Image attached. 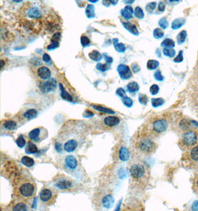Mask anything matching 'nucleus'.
<instances>
[{
  "label": "nucleus",
  "mask_w": 198,
  "mask_h": 211,
  "mask_svg": "<svg viewBox=\"0 0 198 211\" xmlns=\"http://www.w3.org/2000/svg\"><path fill=\"white\" fill-rule=\"evenodd\" d=\"M88 134L86 123L69 120L60 128L55 140V149L59 153H73L85 142Z\"/></svg>",
  "instance_id": "f257e3e1"
},
{
  "label": "nucleus",
  "mask_w": 198,
  "mask_h": 211,
  "mask_svg": "<svg viewBox=\"0 0 198 211\" xmlns=\"http://www.w3.org/2000/svg\"><path fill=\"white\" fill-rule=\"evenodd\" d=\"M36 193V184L31 176H20L14 184L13 194L17 199L29 202L34 198Z\"/></svg>",
  "instance_id": "f03ea898"
},
{
  "label": "nucleus",
  "mask_w": 198,
  "mask_h": 211,
  "mask_svg": "<svg viewBox=\"0 0 198 211\" xmlns=\"http://www.w3.org/2000/svg\"><path fill=\"white\" fill-rule=\"evenodd\" d=\"M129 172L135 183L143 187L147 185L150 179V169L146 162L137 160L131 164Z\"/></svg>",
  "instance_id": "7ed1b4c3"
},
{
  "label": "nucleus",
  "mask_w": 198,
  "mask_h": 211,
  "mask_svg": "<svg viewBox=\"0 0 198 211\" xmlns=\"http://www.w3.org/2000/svg\"><path fill=\"white\" fill-rule=\"evenodd\" d=\"M134 148L137 153L143 156L152 155L156 152L157 144L152 139L151 136H138L134 142Z\"/></svg>",
  "instance_id": "20e7f679"
},
{
  "label": "nucleus",
  "mask_w": 198,
  "mask_h": 211,
  "mask_svg": "<svg viewBox=\"0 0 198 211\" xmlns=\"http://www.w3.org/2000/svg\"><path fill=\"white\" fill-rule=\"evenodd\" d=\"M179 145L180 148L185 151L198 145V130L192 127L182 130L180 136Z\"/></svg>",
  "instance_id": "39448f33"
},
{
  "label": "nucleus",
  "mask_w": 198,
  "mask_h": 211,
  "mask_svg": "<svg viewBox=\"0 0 198 211\" xmlns=\"http://www.w3.org/2000/svg\"><path fill=\"white\" fill-rule=\"evenodd\" d=\"M182 162L185 168L198 171V145L185 150Z\"/></svg>",
  "instance_id": "423d86ee"
},
{
  "label": "nucleus",
  "mask_w": 198,
  "mask_h": 211,
  "mask_svg": "<svg viewBox=\"0 0 198 211\" xmlns=\"http://www.w3.org/2000/svg\"><path fill=\"white\" fill-rule=\"evenodd\" d=\"M54 186L59 190H72L77 189V184L73 179L64 174H58L54 177Z\"/></svg>",
  "instance_id": "0eeeda50"
},
{
  "label": "nucleus",
  "mask_w": 198,
  "mask_h": 211,
  "mask_svg": "<svg viewBox=\"0 0 198 211\" xmlns=\"http://www.w3.org/2000/svg\"><path fill=\"white\" fill-rule=\"evenodd\" d=\"M57 197V193L51 188H44L40 193V198L43 204L51 205L54 203Z\"/></svg>",
  "instance_id": "6e6552de"
},
{
  "label": "nucleus",
  "mask_w": 198,
  "mask_h": 211,
  "mask_svg": "<svg viewBox=\"0 0 198 211\" xmlns=\"http://www.w3.org/2000/svg\"><path fill=\"white\" fill-rule=\"evenodd\" d=\"M48 136V131L45 127H39L30 131L28 134V137L31 141L35 142H41L46 139Z\"/></svg>",
  "instance_id": "1a4fd4ad"
},
{
  "label": "nucleus",
  "mask_w": 198,
  "mask_h": 211,
  "mask_svg": "<svg viewBox=\"0 0 198 211\" xmlns=\"http://www.w3.org/2000/svg\"><path fill=\"white\" fill-rule=\"evenodd\" d=\"M168 128V122L165 119H157L151 124V134L159 135L166 132Z\"/></svg>",
  "instance_id": "9d476101"
},
{
  "label": "nucleus",
  "mask_w": 198,
  "mask_h": 211,
  "mask_svg": "<svg viewBox=\"0 0 198 211\" xmlns=\"http://www.w3.org/2000/svg\"><path fill=\"white\" fill-rule=\"evenodd\" d=\"M63 166H64V170L67 173L73 174L74 172L77 170L79 165L77 159L74 156L68 155L66 156L63 160Z\"/></svg>",
  "instance_id": "9b49d317"
},
{
  "label": "nucleus",
  "mask_w": 198,
  "mask_h": 211,
  "mask_svg": "<svg viewBox=\"0 0 198 211\" xmlns=\"http://www.w3.org/2000/svg\"><path fill=\"white\" fill-rule=\"evenodd\" d=\"M39 88L43 93H50L51 91H54L56 88V81L55 79H51L46 80L45 81H42L39 85Z\"/></svg>",
  "instance_id": "f8f14e48"
},
{
  "label": "nucleus",
  "mask_w": 198,
  "mask_h": 211,
  "mask_svg": "<svg viewBox=\"0 0 198 211\" xmlns=\"http://www.w3.org/2000/svg\"><path fill=\"white\" fill-rule=\"evenodd\" d=\"M117 71L121 79H124V80L130 79L132 77L131 70L128 65H120L117 67Z\"/></svg>",
  "instance_id": "ddd939ff"
},
{
  "label": "nucleus",
  "mask_w": 198,
  "mask_h": 211,
  "mask_svg": "<svg viewBox=\"0 0 198 211\" xmlns=\"http://www.w3.org/2000/svg\"><path fill=\"white\" fill-rule=\"evenodd\" d=\"M37 76L42 80H48L51 77V72L48 67L42 66L37 70Z\"/></svg>",
  "instance_id": "4468645a"
},
{
  "label": "nucleus",
  "mask_w": 198,
  "mask_h": 211,
  "mask_svg": "<svg viewBox=\"0 0 198 211\" xmlns=\"http://www.w3.org/2000/svg\"><path fill=\"white\" fill-rule=\"evenodd\" d=\"M120 122V119L119 117L116 116H107L104 119V124L107 126V127H115L117 125H119Z\"/></svg>",
  "instance_id": "2eb2a0df"
},
{
  "label": "nucleus",
  "mask_w": 198,
  "mask_h": 211,
  "mask_svg": "<svg viewBox=\"0 0 198 211\" xmlns=\"http://www.w3.org/2000/svg\"><path fill=\"white\" fill-rule=\"evenodd\" d=\"M28 202L22 201V200L18 199V201L16 202L15 204L12 206L11 210L14 211H25L28 210Z\"/></svg>",
  "instance_id": "dca6fc26"
},
{
  "label": "nucleus",
  "mask_w": 198,
  "mask_h": 211,
  "mask_svg": "<svg viewBox=\"0 0 198 211\" xmlns=\"http://www.w3.org/2000/svg\"><path fill=\"white\" fill-rule=\"evenodd\" d=\"M114 198L110 194L105 195L102 198V205L105 208H111V207L114 205Z\"/></svg>",
  "instance_id": "f3484780"
},
{
  "label": "nucleus",
  "mask_w": 198,
  "mask_h": 211,
  "mask_svg": "<svg viewBox=\"0 0 198 211\" xmlns=\"http://www.w3.org/2000/svg\"><path fill=\"white\" fill-rule=\"evenodd\" d=\"M119 158L123 162H126L130 158V153L128 148L125 147H121L119 150Z\"/></svg>",
  "instance_id": "a211bd4d"
},
{
  "label": "nucleus",
  "mask_w": 198,
  "mask_h": 211,
  "mask_svg": "<svg viewBox=\"0 0 198 211\" xmlns=\"http://www.w3.org/2000/svg\"><path fill=\"white\" fill-rule=\"evenodd\" d=\"M2 127L7 130H14L17 128V123L14 120H7L2 123Z\"/></svg>",
  "instance_id": "6ab92c4d"
},
{
  "label": "nucleus",
  "mask_w": 198,
  "mask_h": 211,
  "mask_svg": "<svg viewBox=\"0 0 198 211\" xmlns=\"http://www.w3.org/2000/svg\"><path fill=\"white\" fill-rule=\"evenodd\" d=\"M38 115V112L35 109H29L27 111H25L22 115V118L26 120H31L33 119L36 118Z\"/></svg>",
  "instance_id": "aec40b11"
},
{
  "label": "nucleus",
  "mask_w": 198,
  "mask_h": 211,
  "mask_svg": "<svg viewBox=\"0 0 198 211\" xmlns=\"http://www.w3.org/2000/svg\"><path fill=\"white\" fill-rule=\"evenodd\" d=\"M123 25L125 29L128 30V31L130 32V33H131L132 34L135 35V36H137V35L139 34L138 30H137V27H136L135 25H134L133 24H131V23L123 22Z\"/></svg>",
  "instance_id": "412c9836"
},
{
  "label": "nucleus",
  "mask_w": 198,
  "mask_h": 211,
  "mask_svg": "<svg viewBox=\"0 0 198 211\" xmlns=\"http://www.w3.org/2000/svg\"><path fill=\"white\" fill-rule=\"evenodd\" d=\"M133 8L131 6H126L124 9L121 10V14L125 19H130L132 18V14H133Z\"/></svg>",
  "instance_id": "4be33fe9"
},
{
  "label": "nucleus",
  "mask_w": 198,
  "mask_h": 211,
  "mask_svg": "<svg viewBox=\"0 0 198 211\" xmlns=\"http://www.w3.org/2000/svg\"><path fill=\"white\" fill-rule=\"evenodd\" d=\"M25 152L28 154H34L38 152V148L34 143L29 142L25 148Z\"/></svg>",
  "instance_id": "5701e85b"
},
{
  "label": "nucleus",
  "mask_w": 198,
  "mask_h": 211,
  "mask_svg": "<svg viewBox=\"0 0 198 211\" xmlns=\"http://www.w3.org/2000/svg\"><path fill=\"white\" fill-rule=\"evenodd\" d=\"M91 107H93L94 109H96L97 111H100V112L104 113H109V114H114V113H115V112H114V111H112L111 109L103 107V106L97 105V104H91Z\"/></svg>",
  "instance_id": "b1692460"
},
{
  "label": "nucleus",
  "mask_w": 198,
  "mask_h": 211,
  "mask_svg": "<svg viewBox=\"0 0 198 211\" xmlns=\"http://www.w3.org/2000/svg\"><path fill=\"white\" fill-rule=\"evenodd\" d=\"M28 16H29L31 18H34V19H39L42 17L41 11L36 8H33L31 9H30L28 11Z\"/></svg>",
  "instance_id": "393cba45"
},
{
  "label": "nucleus",
  "mask_w": 198,
  "mask_h": 211,
  "mask_svg": "<svg viewBox=\"0 0 198 211\" xmlns=\"http://www.w3.org/2000/svg\"><path fill=\"white\" fill-rule=\"evenodd\" d=\"M59 88L61 90V96L64 100L68 101V102H72L73 101V98H72L71 95H70L68 92L66 91L63 88V85L59 84Z\"/></svg>",
  "instance_id": "a878e982"
},
{
  "label": "nucleus",
  "mask_w": 198,
  "mask_h": 211,
  "mask_svg": "<svg viewBox=\"0 0 198 211\" xmlns=\"http://www.w3.org/2000/svg\"><path fill=\"white\" fill-rule=\"evenodd\" d=\"M21 162L23 165L28 167V168H31L34 164V160L32 158H30L28 156H23L21 159Z\"/></svg>",
  "instance_id": "bb28decb"
},
{
  "label": "nucleus",
  "mask_w": 198,
  "mask_h": 211,
  "mask_svg": "<svg viewBox=\"0 0 198 211\" xmlns=\"http://www.w3.org/2000/svg\"><path fill=\"white\" fill-rule=\"evenodd\" d=\"M127 89H128L129 93H135L138 91L139 89V85L136 81H131L127 85Z\"/></svg>",
  "instance_id": "cd10ccee"
},
{
  "label": "nucleus",
  "mask_w": 198,
  "mask_h": 211,
  "mask_svg": "<svg viewBox=\"0 0 198 211\" xmlns=\"http://www.w3.org/2000/svg\"><path fill=\"white\" fill-rule=\"evenodd\" d=\"M86 14L88 18L92 19L95 17V9L94 7L92 5H88L86 8Z\"/></svg>",
  "instance_id": "c85d7f7f"
},
{
  "label": "nucleus",
  "mask_w": 198,
  "mask_h": 211,
  "mask_svg": "<svg viewBox=\"0 0 198 211\" xmlns=\"http://www.w3.org/2000/svg\"><path fill=\"white\" fill-rule=\"evenodd\" d=\"M185 22V20L184 19H177L172 22L171 28H172V29H174V30L178 29V28H181L182 26L184 24Z\"/></svg>",
  "instance_id": "c756f323"
},
{
  "label": "nucleus",
  "mask_w": 198,
  "mask_h": 211,
  "mask_svg": "<svg viewBox=\"0 0 198 211\" xmlns=\"http://www.w3.org/2000/svg\"><path fill=\"white\" fill-rule=\"evenodd\" d=\"M118 40L117 39H114V47H115L116 51L119 53H123L125 51V46L124 44L123 43H119L117 42Z\"/></svg>",
  "instance_id": "7c9ffc66"
},
{
  "label": "nucleus",
  "mask_w": 198,
  "mask_h": 211,
  "mask_svg": "<svg viewBox=\"0 0 198 211\" xmlns=\"http://www.w3.org/2000/svg\"><path fill=\"white\" fill-rule=\"evenodd\" d=\"M89 57L93 60V61L98 62L102 59V55L100 53L97 51H93L89 54Z\"/></svg>",
  "instance_id": "2f4dec72"
},
{
  "label": "nucleus",
  "mask_w": 198,
  "mask_h": 211,
  "mask_svg": "<svg viewBox=\"0 0 198 211\" xmlns=\"http://www.w3.org/2000/svg\"><path fill=\"white\" fill-rule=\"evenodd\" d=\"M192 189L194 193L198 196V171L194 176L192 181Z\"/></svg>",
  "instance_id": "473e14b6"
},
{
  "label": "nucleus",
  "mask_w": 198,
  "mask_h": 211,
  "mask_svg": "<svg viewBox=\"0 0 198 211\" xmlns=\"http://www.w3.org/2000/svg\"><path fill=\"white\" fill-rule=\"evenodd\" d=\"M159 66V62L157 60H149L147 62V68L149 70H155Z\"/></svg>",
  "instance_id": "72a5a7b5"
},
{
  "label": "nucleus",
  "mask_w": 198,
  "mask_h": 211,
  "mask_svg": "<svg viewBox=\"0 0 198 211\" xmlns=\"http://www.w3.org/2000/svg\"><path fill=\"white\" fill-rule=\"evenodd\" d=\"M163 54L169 57H173L175 55V51L172 47H165L163 49Z\"/></svg>",
  "instance_id": "f704fd0d"
},
{
  "label": "nucleus",
  "mask_w": 198,
  "mask_h": 211,
  "mask_svg": "<svg viewBox=\"0 0 198 211\" xmlns=\"http://www.w3.org/2000/svg\"><path fill=\"white\" fill-rule=\"evenodd\" d=\"M161 45L165 47H174L175 44L174 41L171 40V39H166V40L162 42Z\"/></svg>",
  "instance_id": "c9c22d12"
},
{
  "label": "nucleus",
  "mask_w": 198,
  "mask_h": 211,
  "mask_svg": "<svg viewBox=\"0 0 198 211\" xmlns=\"http://www.w3.org/2000/svg\"><path fill=\"white\" fill-rule=\"evenodd\" d=\"M16 143H17V145H18L19 148H23V147L26 144L25 139V138L23 137V136L20 135V136H19V137L17 138V139L16 140Z\"/></svg>",
  "instance_id": "e433bc0d"
},
{
  "label": "nucleus",
  "mask_w": 198,
  "mask_h": 211,
  "mask_svg": "<svg viewBox=\"0 0 198 211\" xmlns=\"http://www.w3.org/2000/svg\"><path fill=\"white\" fill-rule=\"evenodd\" d=\"M164 103V100L161 98H156V99H151V104L153 105V107H157L159 106L162 105Z\"/></svg>",
  "instance_id": "4c0bfd02"
},
{
  "label": "nucleus",
  "mask_w": 198,
  "mask_h": 211,
  "mask_svg": "<svg viewBox=\"0 0 198 211\" xmlns=\"http://www.w3.org/2000/svg\"><path fill=\"white\" fill-rule=\"evenodd\" d=\"M109 68H110V65H109V63H107V64L98 63L97 65V69L100 70V71L105 72L107 70H109Z\"/></svg>",
  "instance_id": "58836bf2"
},
{
  "label": "nucleus",
  "mask_w": 198,
  "mask_h": 211,
  "mask_svg": "<svg viewBox=\"0 0 198 211\" xmlns=\"http://www.w3.org/2000/svg\"><path fill=\"white\" fill-rule=\"evenodd\" d=\"M122 101H123V103L124 104V105L126 106V107H131L133 105V101H132V99L129 98L128 96H126L123 97Z\"/></svg>",
  "instance_id": "ea45409f"
},
{
  "label": "nucleus",
  "mask_w": 198,
  "mask_h": 211,
  "mask_svg": "<svg viewBox=\"0 0 198 211\" xmlns=\"http://www.w3.org/2000/svg\"><path fill=\"white\" fill-rule=\"evenodd\" d=\"M185 38H186V31H183L180 32V33H179V34H178V36H177L178 43L179 44L183 43L185 40Z\"/></svg>",
  "instance_id": "a19ab883"
},
{
  "label": "nucleus",
  "mask_w": 198,
  "mask_h": 211,
  "mask_svg": "<svg viewBox=\"0 0 198 211\" xmlns=\"http://www.w3.org/2000/svg\"><path fill=\"white\" fill-rule=\"evenodd\" d=\"M134 13L137 18L143 19V17H144V13H143V10L141 9L139 7H137V8H135V11H134Z\"/></svg>",
  "instance_id": "79ce46f5"
},
{
  "label": "nucleus",
  "mask_w": 198,
  "mask_h": 211,
  "mask_svg": "<svg viewBox=\"0 0 198 211\" xmlns=\"http://www.w3.org/2000/svg\"><path fill=\"white\" fill-rule=\"evenodd\" d=\"M164 36V33L162 30H160V28H156V29L154 31V36L156 39H160Z\"/></svg>",
  "instance_id": "37998d69"
},
{
  "label": "nucleus",
  "mask_w": 198,
  "mask_h": 211,
  "mask_svg": "<svg viewBox=\"0 0 198 211\" xmlns=\"http://www.w3.org/2000/svg\"><path fill=\"white\" fill-rule=\"evenodd\" d=\"M90 43H91V42H90V40L87 36H82L81 37V45H82L83 47H86V46L89 45Z\"/></svg>",
  "instance_id": "c03bdc74"
},
{
  "label": "nucleus",
  "mask_w": 198,
  "mask_h": 211,
  "mask_svg": "<svg viewBox=\"0 0 198 211\" xmlns=\"http://www.w3.org/2000/svg\"><path fill=\"white\" fill-rule=\"evenodd\" d=\"M159 25H160V28H162V29H166V28H167L168 26H169V23H168V21L166 20V18H162L159 21Z\"/></svg>",
  "instance_id": "a18cd8bd"
},
{
  "label": "nucleus",
  "mask_w": 198,
  "mask_h": 211,
  "mask_svg": "<svg viewBox=\"0 0 198 211\" xmlns=\"http://www.w3.org/2000/svg\"><path fill=\"white\" fill-rule=\"evenodd\" d=\"M159 90H160V88H159L158 85H151V88H150V93H151L152 95H156L159 92Z\"/></svg>",
  "instance_id": "49530a36"
},
{
  "label": "nucleus",
  "mask_w": 198,
  "mask_h": 211,
  "mask_svg": "<svg viewBox=\"0 0 198 211\" xmlns=\"http://www.w3.org/2000/svg\"><path fill=\"white\" fill-rule=\"evenodd\" d=\"M60 38H61V33H55L53 36L51 37V41L52 42H59Z\"/></svg>",
  "instance_id": "de8ad7c7"
},
{
  "label": "nucleus",
  "mask_w": 198,
  "mask_h": 211,
  "mask_svg": "<svg viewBox=\"0 0 198 211\" xmlns=\"http://www.w3.org/2000/svg\"><path fill=\"white\" fill-rule=\"evenodd\" d=\"M139 101L141 104H146L148 102V98L145 94H139Z\"/></svg>",
  "instance_id": "09e8293b"
},
{
  "label": "nucleus",
  "mask_w": 198,
  "mask_h": 211,
  "mask_svg": "<svg viewBox=\"0 0 198 211\" xmlns=\"http://www.w3.org/2000/svg\"><path fill=\"white\" fill-rule=\"evenodd\" d=\"M59 46V42H52L47 47L48 50H54L56 49V47H58Z\"/></svg>",
  "instance_id": "8fccbe9b"
},
{
  "label": "nucleus",
  "mask_w": 198,
  "mask_h": 211,
  "mask_svg": "<svg viewBox=\"0 0 198 211\" xmlns=\"http://www.w3.org/2000/svg\"><path fill=\"white\" fill-rule=\"evenodd\" d=\"M116 95L119 96L121 97V98H123V97L125 96V95H126L125 90L123 89V88H118V89L116 90Z\"/></svg>",
  "instance_id": "3c124183"
},
{
  "label": "nucleus",
  "mask_w": 198,
  "mask_h": 211,
  "mask_svg": "<svg viewBox=\"0 0 198 211\" xmlns=\"http://www.w3.org/2000/svg\"><path fill=\"white\" fill-rule=\"evenodd\" d=\"M154 77L157 81H162L163 80V77H162L160 70H157V71H156V73H154Z\"/></svg>",
  "instance_id": "603ef678"
},
{
  "label": "nucleus",
  "mask_w": 198,
  "mask_h": 211,
  "mask_svg": "<svg viewBox=\"0 0 198 211\" xmlns=\"http://www.w3.org/2000/svg\"><path fill=\"white\" fill-rule=\"evenodd\" d=\"M156 5H157V3L156 2H151L149 3V4H148L147 7H146V9L148 10H154L155 9V8H156Z\"/></svg>",
  "instance_id": "864d4df0"
},
{
  "label": "nucleus",
  "mask_w": 198,
  "mask_h": 211,
  "mask_svg": "<svg viewBox=\"0 0 198 211\" xmlns=\"http://www.w3.org/2000/svg\"><path fill=\"white\" fill-rule=\"evenodd\" d=\"M42 59H43V61L45 62H50L51 61L50 56L47 54H45L43 55V56H42Z\"/></svg>",
  "instance_id": "5fc2aeb1"
},
{
  "label": "nucleus",
  "mask_w": 198,
  "mask_h": 211,
  "mask_svg": "<svg viewBox=\"0 0 198 211\" xmlns=\"http://www.w3.org/2000/svg\"><path fill=\"white\" fill-rule=\"evenodd\" d=\"M182 60H183V54H182V51H181V52L179 53V55L177 56V57L175 58L174 62H181Z\"/></svg>",
  "instance_id": "6e6d98bb"
},
{
  "label": "nucleus",
  "mask_w": 198,
  "mask_h": 211,
  "mask_svg": "<svg viewBox=\"0 0 198 211\" xmlns=\"http://www.w3.org/2000/svg\"><path fill=\"white\" fill-rule=\"evenodd\" d=\"M104 56H105L106 62L109 63V64H111L113 62V58H111V56H109L108 55H106V54L104 55Z\"/></svg>",
  "instance_id": "4d7b16f0"
},
{
  "label": "nucleus",
  "mask_w": 198,
  "mask_h": 211,
  "mask_svg": "<svg viewBox=\"0 0 198 211\" xmlns=\"http://www.w3.org/2000/svg\"><path fill=\"white\" fill-rule=\"evenodd\" d=\"M159 10H160V11H164L165 10V8H166V6H165V4H164L163 2H160V4H159Z\"/></svg>",
  "instance_id": "13d9d810"
},
{
  "label": "nucleus",
  "mask_w": 198,
  "mask_h": 211,
  "mask_svg": "<svg viewBox=\"0 0 198 211\" xmlns=\"http://www.w3.org/2000/svg\"><path fill=\"white\" fill-rule=\"evenodd\" d=\"M102 4L106 7H109L111 4V0H102Z\"/></svg>",
  "instance_id": "bf43d9fd"
},
{
  "label": "nucleus",
  "mask_w": 198,
  "mask_h": 211,
  "mask_svg": "<svg viewBox=\"0 0 198 211\" xmlns=\"http://www.w3.org/2000/svg\"><path fill=\"white\" fill-rule=\"evenodd\" d=\"M85 113H87V116H86L85 117H91V116H93V113L91 112V111H86V112Z\"/></svg>",
  "instance_id": "052dcab7"
},
{
  "label": "nucleus",
  "mask_w": 198,
  "mask_h": 211,
  "mask_svg": "<svg viewBox=\"0 0 198 211\" xmlns=\"http://www.w3.org/2000/svg\"><path fill=\"white\" fill-rule=\"evenodd\" d=\"M134 2V0H124V2L125 3V4H128V5L132 4Z\"/></svg>",
  "instance_id": "680f3d73"
},
{
  "label": "nucleus",
  "mask_w": 198,
  "mask_h": 211,
  "mask_svg": "<svg viewBox=\"0 0 198 211\" xmlns=\"http://www.w3.org/2000/svg\"><path fill=\"white\" fill-rule=\"evenodd\" d=\"M118 1H119V0H111V5H116V4H117Z\"/></svg>",
  "instance_id": "e2e57ef3"
},
{
  "label": "nucleus",
  "mask_w": 198,
  "mask_h": 211,
  "mask_svg": "<svg viewBox=\"0 0 198 211\" xmlns=\"http://www.w3.org/2000/svg\"><path fill=\"white\" fill-rule=\"evenodd\" d=\"M1 62H2V66H1V67H2V68H3V67H4V65H5V62H4V61H3L2 59L1 60Z\"/></svg>",
  "instance_id": "0e129e2a"
},
{
  "label": "nucleus",
  "mask_w": 198,
  "mask_h": 211,
  "mask_svg": "<svg viewBox=\"0 0 198 211\" xmlns=\"http://www.w3.org/2000/svg\"><path fill=\"white\" fill-rule=\"evenodd\" d=\"M14 2H22V0H13Z\"/></svg>",
  "instance_id": "69168bd1"
},
{
  "label": "nucleus",
  "mask_w": 198,
  "mask_h": 211,
  "mask_svg": "<svg viewBox=\"0 0 198 211\" xmlns=\"http://www.w3.org/2000/svg\"><path fill=\"white\" fill-rule=\"evenodd\" d=\"M88 1L91 2H93V3H94V2H97V0H88Z\"/></svg>",
  "instance_id": "338daca9"
},
{
  "label": "nucleus",
  "mask_w": 198,
  "mask_h": 211,
  "mask_svg": "<svg viewBox=\"0 0 198 211\" xmlns=\"http://www.w3.org/2000/svg\"><path fill=\"white\" fill-rule=\"evenodd\" d=\"M169 1L172 2H178V1H180V0H169Z\"/></svg>",
  "instance_id": "774afa93"
}]
</instances>
